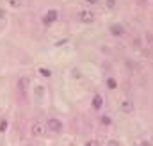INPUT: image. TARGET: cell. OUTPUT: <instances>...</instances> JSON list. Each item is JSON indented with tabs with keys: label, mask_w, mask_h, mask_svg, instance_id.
<instances>
[{
	"label": "cell",
	"mask_w": 153,
	"mask_h": 146,
	"mask_svg": "<svg viewBox=\"0 0 153 146\" xmlns=\"http://www.w3.org/2000/svg\"><path fill=\"white\" fill-rule=\"evenodd\" d=\"M45 125H46V130L52 132V134H61L64 130V125H62V121L59 118H48Z\"/></svg>",
	"instance_id": "6da1fadb"
},
{
	"label": "cell",
	"mask_w": 153,
	"mask_h": 146,
	"mask_svg": "<svg viewBox=\"0 0 153 146\" xmlns=\"http://www.w3.org/2000/svg\"><path fill=\"white\" fill-rule=\"evenodd\" d=\"M59 20V11L57 9H48L43 16H41V23L43 25H52Z\"/></svg>",
	"instance_id": "7a4b0ae2"
},
{
	"label": "cell",
	"mask_w": 153,
	"mask_h": 146,
	"mask_svg": "<svg viewBox=\"0 0 153 146\" xmlns=\"http://www.w3.org/2000/svg\"><path fill=\"white\" fill-rule=\"evenodd\" d=\"M125 32H126V31H125V27H123L121 23H112V25H111V34L114 37H123Z\"/></svg>",
	"instance_id": "3957f363"
},
{
	"label": "cell",
	"mask_w": 153,
	"mask_h": 146,
	"mask_svg": "<svg viewBox=\"0 0 153 146\" xmlns=\"http://www.w3.org/2000/svg\"><path fill=\"white\" fill-rule=\"evenodd\" d=\"M78 20L82 23H93L94 22V14L91 11H82V13H78Z\"/></svg>",
	"instance_id": "277c9868"
},
{
	"label": "cell",
	"mask_w": 153,
	"mask_h": 146,
	"mask_svg": "<svg viewBox=\"0 0 153 146\" xmlns=\"http://www.w3.org/2000/svg\"><path fill=\"white\" fill-rule=\"evenodd\" d=\"M103 104H105V100H103L102 95H94L93 100H91V105H93V109L94 110H100L102 107H103Z\"/></svg>",
	"instance_id": "5b68a950"
},
{
	"label": "cell",
	"mask_w": 153,
	"mask_h": 146,
	"mask_svg": "<svg viewBox=\"0 0 153 146\" xmlns=\"http://www.w3.org/2000/svg\"><path fill=\"white\" fill-rule=\"evenodd\" d=\"M45 130H46V125L43 127V123H39V121H36V123L32 125V134H36V136H41Z\"/></svg>",
	"instance_id": "8992f818"
},
{
	"label": "cell",
	"mask_w": 153,
	"mask_h": 146,
	"mask_svg": "<svg viewBox=\"0 0 153 146\" xmlns=\"http://www.w3.org/2000/svg\"><path fill=\"white\" fill-rule=\"evenodd\" d=\"M18 87H20L23 93H27V89H29V78H27V77H22V78L18 80Z\"/></svg>",
	"instance_id": "52a82bcc"
},
{
	"label": "cell",
	"mask_w": 153,
	"mask_h": 146,
	"mask_svg": "<svg viewBox=\"0 0 153 146\" xmlns=\"http://www.w3.org/2000/svg\"><path fill=\"white\" fill-rule=\"evenodd\" d=\"M121 110H123V112H132V110H134V104L128 102V100H125L123 105H121Z\"/></svg>",
	"instance_id": "ba28073f"
},
{
	"label": "cell",
	"mask_w": 153,
	"mask_h": 146,
	"mask_svg": "<svg viewBox=\"0 0 153 146\" xmlns=\"http://www.w3.org/2000/svg\"><path fill=\"white\" fill-rule=\"evenodd\" d=\"M105 84H107V87H109L111 91H114V89H117V82H116V78H112V77H109Z\"/></svg>",
	"instance_id": "9c48e42d"
},
{
	"label": "cell",
	"mask_w": 153,
	"mask_h": 146,
	"mask_svg": "<svg viewBox=\"0 0 153 146\" xmlns=\"http://www.w3.org/2000/svg\"><path fill=\"white\" fill-rule=\"evenodd\" d=\"M100 123L105 125V127H109V125L112 123V119H111V116H102V118H100Z\"/></svg>",
	"instance_id": "30bf717a"
},
{
	"label": "cell",
	"mask_w": 153,
	"mask_h": 146,
	"mask_svg": "<svg viewBox=\"0 0 153 146\" xmlns=\"http://www.w3.org/2000/svg\"><path fill=\"white\" fill-rule=\"evenodd\" d=\"M7 127H9L7 119H0V132H5V130H7Z\"/></svg>",
	"instance_id": "8fae6325"
},
{
	"label": "cell",
	"mask_w": 153,
	"mask_h": 146,
	"mask_svg": "<svg viewBox=\"0 0 153 146\" xmlns=\"http://www.w3.org/2000/svg\"><path fill=\"white\" fill-rule=\"evenodd\" d=\"M39 73H41L43 77H50V75H52V72H50V70H46V68H39Z\"/></svg>",
	"instance_id": "7c38bea8"
},
{
	"label": "cell",
	"mask_w": 153,
	"mask_h": 146,
	"mask_svg": "<svg viewBox=\"0 0 153 146\" xmlns=\"http://www.w3.org/2000/svg\"><path fill=\"white\" fill-rule=\"evenodd\" d=\"M107 5H109V7L112 9V7H114V0H107Z\"/></svg>",
	"instance_id": "4fadbf2b"
},
{
	"label": "cell",
	"mask_w": 153,
	"mask_h": 146,
	"mask_svg": "<svg viewBox=\"0 0 153 146\" xmlns=\"http://www.w3.org/2000/svg\"><path fill=\"white\" fill-rule=\"evenodd\" d=\"M85 2H87V4H91V5H94V4H98L100 0H85Z\"/></svg>",
	"instance_id": "5bb4252c"
}]
</instances>
